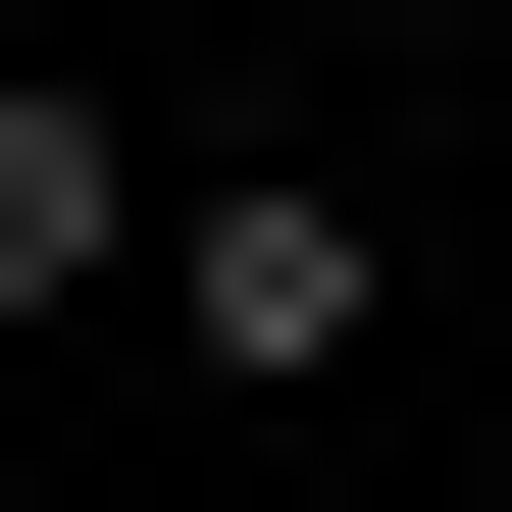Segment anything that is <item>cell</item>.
I'll use <instances>...</instances> for the list:
<instances>
[{
	"mask_svg": "<svg viewBox=\"0 0 512 512\" xmlns=\"http://www.w3.org/2000/svg\"><path fill=\"white\" fill-rule=\"evenodd\" d=\"M0 308H154V103H52V52H0Z\"/></svg>",
	"mask_w": 512,
	"mask_h": 512,
	"instance_id": "obj_2",
	"label": "cell"
},
{
	"mask_svg": "<svg viewBox=\"0 0 512 512\" xmlns=\"http://www.w3.org/2000/svg\"><path fill=\"white\" fill-rule=\"evenodd\" d=\"M154 308H205L256 410H359V359H410V205H359V154H154Z\"/></svg>",
	"mask_w": 512,
	"mask_h": 512,
	"instance_id": "obj_1",
	"label": "cell"
}]
</instances>
